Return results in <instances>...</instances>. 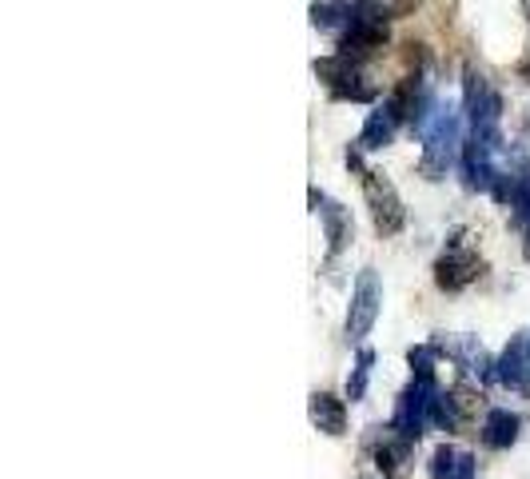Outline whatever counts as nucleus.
Returning a JSON list of instances; mask_svg holds the SVG:
<instances>
[{
  "mask_svg": "<svg viewBox=\"0 0 530 479\" xmlns=\"http://www.w3.org/2000/svg\"><path fill=\"white\" fill-rule=\"evenodd\" d=\"M379 304H383V284H379V272L375 268H363L355 288H351V308H347V340L359 344L371 336L375 320H379Z\"/></svg>",
  "mask_w": 530,
  "mask_h": 479,
  "instance_id": "nucleus-1",
  "label": "nucleus"
},
{
  "mask_svg": "<svg viewBox=\"0 0 530 479\" xmlns=\"http://www.w3.org/2000/svg\"><path fill=\"white\" fill-rule=\"evenodd\" d=\"M363 196H367L375 232H379V236H395V232L403 228V220H407V208H403L395 184H391L387 176H379V172L367 168V172H363Z\"/></svg>",
  "mask_w": 530,
  "mask_h": 479,
  "instance_id": "nucleus-2",
  "label": "nucleus"
},
{
  "mask_svg": "<svg viewBox=\"0 0 530 479\" xmlns=\"http://www.w3.org/2000/svg\"><path fill=\"white\" fill-rule=\"evenodd\" d=\"M435 396H439L435 380H415L411 388H403V396H399V404H395V420H391V424H395L407 440H415V444H419L423 428L431 424V404H435Z\"/></svg>",
  "mask_w": 530,
  "mask_h": 479,
  "instance_id": "nucleus-3",
  "label": "nucleus"
},
{
  "mask_svg": "<svg viewBox=\"0 0 530 479\" xmlns=\"http://www.w3.org/2000/svg\"><path fill=\"white\" fill-rule=\"evenodd\" d=\"M479 276H483V260H479V252H471V248H463V244H451V248L435 260V284H439L443 292H463V288H471Z\"/></svg>",
  "mask_w": 530,
  "mask_h": 479,
  "instance_id": "nucleus-4",
  "label": "nucleus"
},
{
  "mask_svg": "<svg viewBox=\"0 0 530 479\" xmlns=\"http://www.w3.org/2000/svg\"><path fill=\"white\" fill-rule=\"evenodd\" d=\"M499 112H503V100L499 92L487 84L483 72H467V124L471 132H499Z\"/></svg>",
  "mask_w": 530,
  "mask_h": 479,
  "instance_id": "nucleus-5",
  "label": "nucleus"
},
{
  "mask_svg": "<svg viewBox=\"0 0 530 479\" xmlns=\"http://www.w3.org/2000/svg\"><path fill=\"white\" fill-rule=\"evenodd\" d=\"M411 448H415V440H407L395 424H391V428H375V432L367 436V452H371V460H375V468H379L383 476H391V472L411 456Z\"/></svg>",
  "mask_w": 530,
  "mask_h": 479,
  "instance_id": "nucleus-6",
  "label": "nucleus"
},
{
  "mask_svg": "<svg viewBox=\"0 0 530 479\" xmlns=\"http://www.w3.org/2000/svg\"><path fill=\"white\" fill-rule=\"evenodd\" d=\"M311 208L319 212V220H323V232H327V252L331 256H339L343 248H347V240H351V216L335 204V200H327L323 192H311Z\"/></svg>",
  "mask_w": 530,
  "mask_h": 479,
  "instance_id": "nucleus-7",
  "label": "nucleus"
},
{
  "mask_svg": "<svg viewBox=\"0 0 530 479\" xmlns=\"http://www.w3.org/2000/svg\"><path fill=\"white\" fill-rule=\"evenodd\" d=\"M443 352L467 372V376H479V380H495V364L487 356V348L475 340V336H455L443 344Z\"/></svg>",
  "mask_w": 530,
  "mask_h": 479,
  "instance_id": "nucleus-8",
  "label": "nucleus"
},
{
  "mask_svg": "<svg viewBox=\"0 0 530 479\" xmlns=\"http://www.w3.org/2000/svg\"><path fill=\"white\" fill-rule=\"evenodd\" d=\"M495 380L507 388H527L530 380V336H519L495 364Z\"/></svg>",
  "mask_w": 530,
  "mask_h": 479,
  "instance_id": "nucleus-9",
  "label": "nucleus"
},
{
  "mask_svg": "<svg viewBox=\"0 0 530 479\" xmlns=\"http://www.w3.org/2000/svg\"><path fill=\"white\" fill-rule=\"evenodd\" d=\"M307 416H311V424H315L323 436H343V432H347V408H343V400H335L331 392H315V396L307 400Z\"/></svg>",
  "mask_w": 530,
  "mask_h": 479,
  "instance_id": "nucleus-10",
  "label": "nucleus"
},
{
  "mask_svg": "<svg viewBox=\"0 0 530 479\" xmlns=\"http://www.w3.org/2000/svg\"><path fill=\"white\" fill-rule=\"evenodd\" d=\"M395 128H399V116L391 112V104H383V108H375V112L367 116L359 144H363L367 152H379V148H387V144L395 140Z\"/></svg>",
  "mask_w": 530,
  "mask_h": 479,
  "instance_id": "nucleus-11",
  "label": "nucleus"
},
{
  "mask_svg": "<svg viewBox=\"0 0 530 479\" xmlns=\"http://www.w3.org/2000/svg\"><path fill=\"white\" fill-rule=\"evenodd\" d=\"M519 416L507 412V408H491L487 420H483V444L487 448H511L519 440Z\"/></svg>",
  "mask_w": 530,
  "mask_h": 479,
  "instance_id": "nucleus-12",
  "label": "nucleus"
},
{
  "mask_svg": "<svg viewBox=\"0 0 530 479\" xmlns=\"http://www.w3.org/2000/svg\"><path fill=\"white\" fill-rule=\"evenodd\" d=\"M371 364H375V352H371V348H363V352H359V360H355V368H351V376H347V400H351V404H359V400L367 396Z\"/></svg>",
  "mask_w": 530,
  "mask_h": 479,
  "instance_id": "nucleus-13",
  "label": "nucleus"
},
{
  "mask_svg": "<svg viewBox=\"0 0 530 479\" xmlns=\"http://www.w3.org/2000/svg\"><path fill=\"white\" fill-rule=\"evenodd\" d=\"M439 352H443V348H431V344H419V348H411V352H407V364H411L415 380H435Z\"/></svg>",
  "mask_w": 530,
  "mask_h": 479,
  "instance_id": "nucleus-14",
  "label": "nucleus"
},
{
  "mask_svg": "<svg viewBox=\"0 0 530 479\" xmlns=\"http://www.w3.org/2000/svg\"><path fill=\"white\" fill-rule=\"evenodd\" d=\"M331 96H335V100H375V88H371V84H359V76L351 72L347 80H339V84L331 88Z\"/></svg>",
  "mask_w": 530,
  "mask_h": 479,
  "instance_id": "nucleus-15",
  "label": "nucleus"
},
{
  "mask_svg": "<svg viewBox=\"0 0 530 479\" xmlns=\"http://www.w3.org/2000/svg\"><path fill=\"white\" fill-rule=\"evenodd\" d=\"M455 468H459V452L451 444H443L435 456H431V479H455Z\"/></svg>",
  "mask_w": 530,
  "mask_h": 479,
  "instance_id": "nucleus-16",
  "label": "nucleus"
},
{
  "mask_svg": "<svg viewBox=\"0 0 530 479\" xmlns=\"http://www.w3.org/2000/svg\"><path fill=\"white\" fill-rule=\"evenodd\" d=\"M475 456H467V452H459V468H455V479H475Z\"/></svg>",
  "mask_w": 530,
  "mask_h": 479,
  "instance_id": "nucleus-17",
  "label": "nucleus"
}]
</instances>
